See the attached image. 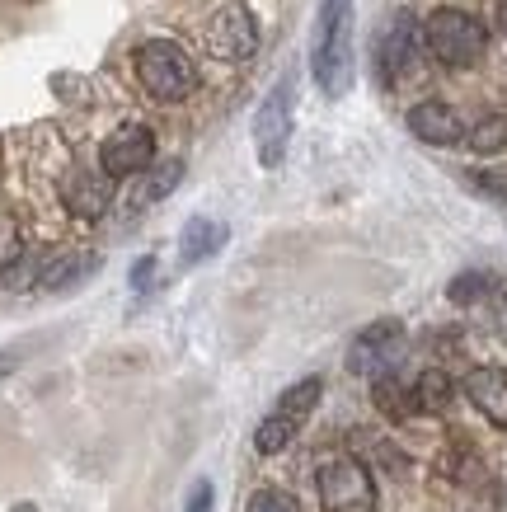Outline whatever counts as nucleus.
Here are the masks:
<instances>
[{"instance_id": "obj_1", "label": "nucleus", "mask_w": 507, "mask_h": 512, "mask_svg": "<svg viewBox=\"0 0 507 512\" xmlns=\"http://www.w3.org/2000/svg\"><path fill=\"white\" fill-rule=\"evenodd\" d=\"M310 76L329 99L353 90V0H320L310 33Z\"/></svg>"}, {"instance_id": "obj_2", "label": "nucleus", "mask_w": 507, "mask_h": 512, "mask_svg": "<svg viewBox=\"0 0 507 512\" xmlns=\"http://www.w3.org/2000/svg\"><path fill=\"white\" fill-rule=\"evenodd\" d=\"M137 80L141 90L160 99V104H184L188 94L202 85V71L193 62V52L174 38H151V43L137 47Z\"/></svg>"}, {"instance_id": "obj_3", "label": "nucleus", "mask_w": 507, "mask_h": 512, "mask_svg": "<svg viewBox=\"0 0 507 512\" xmlns=\"http://www.w3.org/2000/svg\"><path fill=\"white\" fill-rule=\"evenodd\" d=\"M423 47L432 62L451 66V71H470L489 47V29L465 10H432L423 19Z\"/></svg>"}, {"instance_id": "obj_4", "label": "nucleus", "mask_w": 507, "mask_h": 512, "mask_svg": "<svg viewBox=\"0 0 507 512\" xmlns=\"http://www.w3.org/2000/svg\"><path fill=\"white\" fill-rule=\"evenodd\" d=\"M324 395V381L320 376H306V381H296V386L282 390V400L263 414V423L254 428V447H259V456H277V451H287L301 437V428H306V419L315 414V404H320Z\"/></svg>"}, {"instance_id": "obj_5", "label": "nucleus", "mask_w": 507, "mask_h": 512, "mask_svg": "<svg viewBox=\"0 0 507 512\" xmlns=\"http://www.w3.org/2000/svg\"><path fill=\"white\" fill-rule=\"evenodd\" d=\"M292 127H296V80L282 76L273 90L263 94L259 109H254V151H259L263 170H277L287 160Z\"/></svg>"}, {"instance_id": "obj_6", "label": "nucleus", "mask_w": 507, "mask_h": 512, "mask_svg": "<svg viewBox=\"0 0 507 512\" xmlns=\"http://www.w3.org/2000/svg\"><path fill=\"white\" fill-rule=\"evenodd\" d=\"M315 489H320L324 512H371L376 508V480L357 456H329L315 470Z\"/></svg>"}, {"instance_id": "obj_7", "label": "nucleus", "mask_w": 507, "mask_h": 512, "mask_svg": "<svg viewBox=\"0 0 507 512\" xmlns=\"http://www.w3.org/2000/svg\"><path fill=\"white\" fill-rule=\"evenodd\" d=\"M202 38H207V52L221 57V62H245L254 57V47H259V19L249 10L245 0H226V5H216L212 19L202 24Z\"/></svg>"}, {"instance_id": "obj_8", "label": "nucleus", "mask_w": 507, "mask_h": 512, "mask_svg": "<svg viewBox=\"0 0 507 512\" xmlns=\"http://www.w3.org/2000/svg\"><path fill=\"white\" fill-rule=\"evenodd\" d=\"M155 165V132L146 123H123L118 132H108L99 146V170L108 179H132V174Z\"/></svg>"}, {"instance_id": "obj_9", "label": "nucleus", "mask_w": 507, "mask_h": 512, "mask_svg": "<svg viewBox=\"0 0 507 512\" xmlns=\"http://www.w3.org/2000/svg\"><path fill=\"white\" fill-rule=\"evenodd\" d=\"M400 357H404V325L400 320H376V325L362 329L353 339V348H348V372L376 381V376H385Z\"/></svg>"}, {"instance_id": "obj_10", "label": "nucleus", "mask_w": 507, "mask_h": 512, "mask_svg": "<svg viewBox=\"0 0 507 512\" xmlns=\"http://www.w3.org/2000/svg\"><path fill=\"white\" fill-rule=\"evenodd\" d=\"M418 24L409 15H395V24L385 29V38L376 43V76L385 80V85H400L404 71L414 66V52H418Z\"/></svg>"}, {"instance_id": "obj_11", "label": "nucleus", "mask_w": 507, "mask_h": 512, "mask_svg": "<svg viewBox=\"0 0 507 512\" xmlns=\"http://www.w3.org/2000/svg\"><path fill=\"white\" fill-rule=\"evenodd\" d=\"M409 132L418 141H428V146H456L465 141V127H461V113L442 104V99H423L409 109Z\"/></svg>"}, {"instance_id": "obj_12", "label": "nucleus", "mask_w": 507, "mask_h": 512, "mask_svg": "<svg viewBox=\"0 0 507 512\" xmlns=\"http://www.w3.org/2000/svg\"><path fill=\"white\" fill-rule=\"evenodd\" d=\"M465 395L493 428H507V372L498 367H475L465 376Z\"/></svg>"}, {"instance_id": "obj_13", "label": "nucleus", "mask_w": 507, "mask_h": 512, "mask_svg": "<svg viewBox=\"0 0 507 512\" xmlns=\"http://www.w3.org/2000/svg\"><path fill=\"white\" fill-rule=\"evenodd\" d=\"M231 240V231H226V221H212V217H193L184 226V235H179V264L193 268L202 264V259H212L216 249Z\"/></svg>"}, {"instance_id": "obj_14", "label": "nucleus", "mask_w": 507, "mask_h": 512, "mask_svg": "<svg viewBox=\"0 0 507 512\" xmlns=\"http://www.w3.org/2000/svg\"><path fill=\"white\" fill-rule=\"evenodd\" d=\"M108 184H113V179H108L104 170L99 174H71V179L62 184V198L76 217H99V212L108 207Z\"/></svg>"}, {"instance_id": "obj_15", "label": "nucleus", "mask_w": 507, "mask_h": 512, "mask_svg": "<svg viewBox=\"0 0 507 512\" xmlns=\"http://www.w3.org/2000/svg\"><path fill=\"white\" fill-rule=\"evenodd\" d=\"M179 184H184V160H160L151 170H141L137 202H165Z\"/></svg>"}, {"instance_id": "obj_16", "label": "nucleus", "mask_w": 507, "mask_h": 512, "mask_svg": "<svg viewBox=\"0 0 507 512\" xmlns=\"http://www.w3.org/2000/svg\"><path fill=\"white\" fill-rule=\"evenodd\" d=\"M451 395H456V386H451V376L437 372V367H428V372L414 381V409L418 414H442L446 404H451Z\"/></svg>"}, {"instance_id": "obj_17", "label": "nucleus", "mask_w": 507, "mask_h": 512, "mask_svg": "<svg viewBox=\"0 0 507 512\" xmlns=\"http://www.w3.org/2000/svg\"><path fill=\"white\" fill-rule=\"evenodd\" d=\"M465 146H470L475 156H498V151H507V113L479 118V123L465 132Z\"/></svg>"}, {"instance_id": "obj_18", "label": "nucleus", "mask_w": 507, "mask_h": 512, "mask_svg": "<svg viewBox=\"0 0 507 512\" xmlns=\"http://www.w3.org/2000/svg\"><path fill=\"white\" fill-rule=\"evenodd\" d=\"M376 404H381L390 419H404V414H414V386L400 390V381H395L390 372L376 376Z\"/></svg>"}, {"instance_id": "obj_19", "label": "nucleus", "mask_w": 507, "mask_h": 512, "mask_svg": "<svg viewBox=\"0 0 507 512\" xmlns=\"http://www.w3.org/2000/svg\"><path fill=\"white\" fill-rule=\"evenodd\" d=\"M94 273V254H76V259H57L52 268H43V287H66V282Z\"/></svg>"}, {"instance_id": "obj_20", "label": "nucleus", "mask_w": 507, "mask_h": 512, "mask_svg": "<svg viewBox=\"0 0 507 512\" xmlns=\"http://www.w3.org/2000/svg\"><path fill=\"white\" fill-rule=\"evenodd\" d=\"M245 512H301V503H296V494H287V489H254Z\"/></svg>"}, {"instance_id": "obj_21", "label": "nucleus", "mask_w": 507, "mask_h": 512, "mask_svg": "<svg viewBox=\"0 0 507 512\" xmlns=\"http://www.w3.org/2000/svg\"><path fill=\"white\" fill-rule=\"evenodd\" d=\"M493 287V278H484V273H461V278L451 282V301L456 306H470L475 296H484Z\"/></svg>"}, {"instance_id": "obj_22", "label": "nucleus", "mask_w": 507, "mask_h": 512, "mask_svg": "<svg viewBox=\"0 0 507 512\" xmlns=\"http://www.w3.org/2000/svg\"><path fill=\"white\" fill-rule=\"evenodd\" d=\"M212 484H207V480H198V484H193V494H188V508L184 512H212Z\"/></svg>"}, {"instance_id": "obj_23", "label": "nucleus", "mask_w": 507, "mask_h": 512, "mask_svg": "<svg viewBox=\"0 0 507 512\" xmlns=\"http://www.w3.org/2000/svg\"><path fill=\"white\" fill-rule=\"evenodd\" d=\"M151 273H155V259L151 254H146V259H137V264H132V287H151Z\"/></svg>"}, {"instance_id": "obj_24", "label": "nucleus", "mask_w": 507, "mask_h": 512, "mask_svg": "<svg viewBox=\"0 0 507 512\" xmlns=\"http://www.w3.org/2000/svg\"><path fill=\"white\" fill-rule=\"evenodd\" d=\"M10 372H15V357H5V353H0V381H5Z\"/></svg>"}, {"instance_id": "obj_25", "label": "nucleus", "mask_w": 507, "mask_h": 512, "mask_svg": "<svg viewBox=\"0 0 507 512\" xmlns=\"http://www.w3.org/2000/svg\"><path fill=\"white\" fill-rule=\"evenodd\" d=\"M15 512H38V508H33V503H19V508Z\"/></svg>"}]
</instances>
